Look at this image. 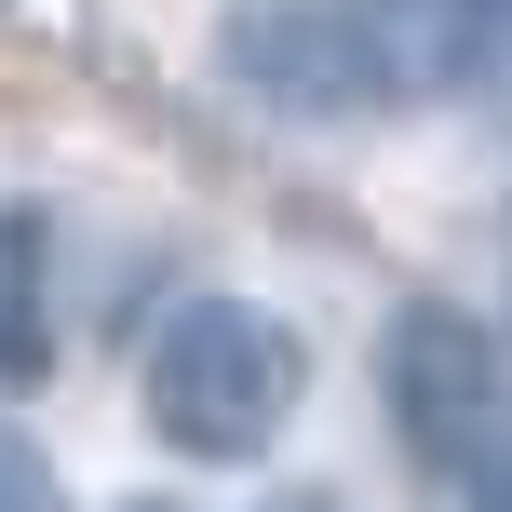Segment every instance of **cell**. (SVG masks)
Returning <instances> with one entry per match:
<instances>
[{
    "label": "cell",
    "mask_w": 512,
    "mask_h": 512,
    "mask_svg": "<svg viewBox=\"0 0 512 512\" xmlns=\"http://www.w3.org/2000/svg\"><path fill=\"white\" fill-rule=\"evenodd\" d=\"M216 54H230L243 95L270 108H310V122H351V108H391V54L378 27L351 14V0H230V27H216Z\"/></svg>",
    "instance_id": "obj_3"
},
{
    "label": "cell",
    "mask_w": 512,
    "mask_h": 512,
    "mask_svg": "<svg viewBox=\"0 0 512 512\" xmlns=\"http://www.w3.org/2000/svg\"><path fill=\"white\" fill-rule=\"evenodd\" d=\"M378 405H391V432H405V459L459 512L512 486V364H499V337L472 324V310H445V297L391 310L378 324Z\"/></svg>",
    "instance_id": "obj_2"
},
{
    "label": "cell",
    "mask_w": 512,
    "mask_h": 512,
    "mask_svg": "<svg viewBox=\"0 0 512 512\" xmlns=\"http://www.w3.org/2000/svg\"><path fill=\"white\" fill-rule=\"evenodd\" d=\"M54 378V216L0 203V391Z\"/></svg>",
    "instance_id": "obj_4"
},
{
    "label": "cell",
    "mask_w": 512,
    "mask_h": 512,
    "mask_svg": "<svg viewBox=\"0 0 512 512\" xmlns=\"http://www.w3.org/2000/svg\"><path fill=\"white\" fill-rule=\"evenodd\" d=\"M297 391H310V351H297V324L256 310V297H189L176 324L149 337V364H135L149 432L176 445V459H203V472L270 459L283 418H297Z\"/></svg>",
    "instance_id": "obj_1"
},
{
    "label": "cell",
    "mask_w": 512,
    "mask_h": 512,
    "mask_svg": "<svg viewBox=\"0 0 512 512\" xmlns=\"http://www.w3.org/2000/svg\"><path fill=\"white\" fill-rule=\"evenodd\" d=\"M283 512H337V499H283Z\"/></svg>",
    "instance_id": "obj_6"
},
{
    "label": "cell",
    "mask_w": 512,
    "mask_h": 512,
    "mask_svg": "<svg viewBox=\"0 0 512 512\" xmlns=\"http://www.w3.org/2000/svg\"><path fill=\"white\" fill-rule=\"evenodd\" d=\"M122 512H176V499H122Z\"/></svg>",
    "instance_id": "obj_7"
},
{
    "label": "cell",
    "mask_w": 512,
    "mask_h": 512,
    "mask_svg": "<svg viewBox=\"0 0 512 512\" xmlns=\"http://www.w3.org/2000/svg\"><path fill=\"white\" fill-rule=\"evenodd\" d=\"M0 512H54V472H41L27 432H0Z\"/></svg>",
    "instance_id": "obj_5"
}]
</instances>
